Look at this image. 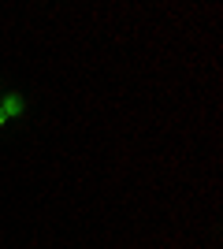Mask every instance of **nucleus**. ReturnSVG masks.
Wrapping results in <instances>:
<instances>
[{"label": "nucleus", "mask_w": 223, "mask_h": 249, "mask_svg": "<svg viewBox=\"0 0 223 249\" xmlns=\"http://www.w3.org/2000/svg\"><path fill=\"white\" fill-rule=\"evenodd\" d=\"M0 112H4V119H15V115L26 112V101H22V93H8L4 101H0Z\"/></svg>", "instance_id": "obj_1"}, {"label": "nucleus", "mask_w": 223, "mask_h": 249, "mask_svg": "<svg viewBox=\"0 0 223 249\" xmlns=\"http://www.w3.org/2000/svg\"><path fill=\"white\" fill-rule=\"evenodd\" d=\"M4 123H8V119H4V112H0V126H4Z\"/></svg>", "instance_id": "obj_2"}]
</instances>
